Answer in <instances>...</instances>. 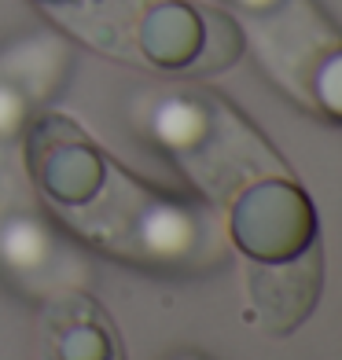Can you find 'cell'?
Here are the masks:
<instances>
[{"mask_svg": "<svg viewBox=\"0 0 342 360\" xmlns=\"http://www.w3.org/2000/svg\"><path fill=\"white\" fill-rule=\"evenodd\" d=\"M236 4H243L247 11H265V8H272L276 0H236Z\"/></svg>", "mask_w": 342, "mask_h": 360, "instance_id": "5", "label": "cell"}, {"mask_svg": "<svg viewBox=\"0 0 342 360\" xmlns=\"http://www.w3.org/2000/svg\"><path fill=\"white\" fill-rule=\"evenodd\" d=\"M67 217L96 247L118 254L122 261L158 269H206L224 257L217 221L210 214L170 202L166 195L140 188L122 173H110L107 195L92 206H67Z\"/></svg>", "mask_w": 342, "mask_h": 360, "instance_id": "1", "label": "cell"}, {"mask_svg": "<svg viewBox=\"0 0 342 360\" xmlns=\"http://www.w3.org/2000/svg\"><path fill=\"white\" fill-rule=\"evenodd\" d=\"M320 247L309 239L305 254H291V261L276 257L272 265H251V298L258 316L272 335H287L309 316L320 294Z\"/></svg>", "mask_w": 342, "mask_h": 360, "instance_id": "3", "label": "cell"}, {"mask_svg": "<svg viewBox=\"0 0 342 360\" xmlns=\"http://www.w3.org/2000/svg\"><path fill=\"white\" fill-rule=\"evenodd\" d=\"M30 147H34V173L59 202L67 206L85 202L100 188L103 162L70 122L44 118L34 129V143Z\"/></svg>", "mask_w": 342, "mask_h": 360, "instance_id": "4", "label": "cell"}, {"mask_svg": "<svg viewBox=\"0 0 342 360\" xmlns=\"http://www.w3.org/2000/svg\"><path fill=\"white\" fill-rule=\"evenodd\" d=\"M77 37L110 56H144L155 67H188L210 56L195 11L173 0H52L44 4Z\"/></svg>", "mask_w": 342, "mask_h": 360, "instance_id": "2", "label": "cell"}]
</instances>
